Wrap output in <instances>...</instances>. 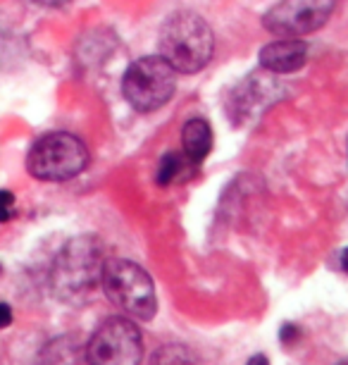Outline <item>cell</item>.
<instances>
[{
    "label": "cell",
    "mask_w": 348,
    "mask_h": 365,
    "mask_svg": "<svg viewBox=\"0 0 348 365\" xmlns=\"http://www.w3.org/2000/svg\"><path fill=\"white\" fill-rule=\"evenodd\" d=\"M246 365H270V363H268V358H265V356H253Z\"/></svg>",
    "instance_id": "9a60e30c"
},
{
    "label": "cell",
    "mask_w": 348,
    "mask_h": 365,
    "mask_svg": "<svg viewBox=\"0 0 348 365\" xmlns=\"http://www.w3.org/2000/svg\"><path fill=\"white\" fill-rule=\"evenodd\" d=\"M100 284H103V292L112 301V306H117L122 313L132 315L136 320H151L158 311L151 274L132 260H105Z\"/></svg>",
    "instance_id": "3957f363"
},
{
    "label": "cell",
    "mask_w": 348,
    "mask_h": 365,
    "mask_svg": "<svg viewBox=\"0 0 348 365\" xmlns=\"http://www.w3.org/2000/svg\"><path fill=\"white\" fill-rule=\"evenodd\" d=\"M334 5L337 0H282L263 17V24L279 38H298L325 26Z\"/></svg>",
    "instance_id": "52a82bcc"
},
{
    "label": "cell",
    "mask_w": 348,
    "mask_h": 365,
    "mask_svg": "<svg viewBox=\"0 0 348 365\" xmlns=\"http://www.w3.org/2000/svg\"><path fill=\"white\" fill-rule=\"evenodd\" d=\"M88 365H141L139 327L127 318H110L93 332L86 349Z\"/></svg>",
    "instance_id": "8992f818"
},
{
    "label": "cell",
    "mask_w": 348,
    "mask_h": 365,
    "mask_svg": "<svg viewBox=\"0 0 348 365\" xmlns=\"http://www.w3.org/2000/svg\"><path fill=\"white\" fill-rule=\"evenodd\" d=\"M181 143L186 160L191 165H201L210 155V150H213V129L201 117L189 120L181 129Z\"/></svg>",
    "instance_id": "9c48e42d"
},
{
    "label": "cell",
    "mask_w": 348,
    "mask_h": 365,
    "mask_svg": "<svg viewBox=\"0 0 348 365\" xmlns=\"http://www.w3.org/2000/svg\"><path fill=\"white\" fill-rule=\"evenodd\" d=\"M158 43L160 58L181 74L201 72L215 51V36L208 22L191 10H179L165 19Z\"/></svg>",
    "instance_id": "7a4b0ae2"
},
{
    "label": "cell",
    "mask_w": 348,
    "mask_h": 365,
    "mask_svg": "<svg viewBox=\"0 0 348 365\" xmlns=\"http://www.w3.org/2000/svg\"><path fill=\"white\" fill-rule=\"evenodd\" d=\"M176 72L160 55H148L129 65L122 79V91L129 106L139 113H153L174 96Z\"/></svg>",
    "instance_id": "5b68a950"
},
{
    "label": "cell",
    "mask_w": 348,
    "mask_h": 365,
    "mask_svg": "<svg viewBox=\"0 0 348 365\" xmlns=\"http://www.w3.org/2000/svg\"><path fill=\"white\" fill-rule=\"evenodd\" d=\"M151 365H201L198 356L181 344H167L158 349L151 358Z\"/></svg>",
    "instance_id": "30bf717a"
},
{
    "label": "cell",
    "mask_w": 348,
    "mask_h": 365,
    "mask_svg": "<svg viewBox=\"0 0 348 365\" xmlns=\"http://www.w3.org/2000/svg\"><path fill=\"white\" fill-rule=\"evenodd\" d=\"M308 60V43L301 38H279L263 46L260 65L263 70L275 74H291L298 72Z\"/></svg>",
    "instance_id": "ba28073f"
},
{
    "label": "cell",
    "mask_w": 348,
    "mask_h": 365,
    "mask_svg": "<svg viewBox=\"0 0 348 365\" xmlns=\"http://www.w3.org/2000/svg\"><path fill=\"white\" fill-rule=\"evenodd\" d=\"M88 165V150L84 141L67 132L46 134L33 143L26 155V168L43 182H65L77 177Z\"/></svg>",
    "instance_id": "277c9868"
},
{
    "label": "cell",
    "mask_w": 348,
    "mask_h": 365,
    "mask_svg": "<svg viewBox=\"0 0 348 365\" xmlns=\"http://www.w3.org/2000/svg\"><path fill=\"white\" fill-rule=\"evenodd\" d=\"M12 325V308L8 303H0V329Z\"/></svg>",
    "instance_id": "4fadbf2b"
},
{
    "label": "cell",
    "mask_w": 348,
    "mask_h": 365,
    "mask_svg": "<svg viewBox=\"0 0 348 365\" xmlns=\"http://www.w3.org/2000/svg\"><path fill=\"white\" fill-rule=\"evenodd\" d=\"M186 155L181 153H165L162 155V160L158 165V172H155V184H160V187H167V184H172L176 177L184 172V165H186Z\"/></svg>",
    "instance_id": "8fae6325"
},
{
    "label": "cell",
    "mask_w": 348,
    "mask_h": 365,
    "mask_svg": "<svg viewBox=\"0 0 348 365\" xmlns=\"http://www.w3.org/2000/svg\"><path fill=\"white\" fill-rule=\"evenodd\" d=\"M12 217H15V194L0 191V222H8Z\"/></svg>",
    "instance_id": "7c38bea8"
},
{
    "label": "cell",
    "mask_w": 348,
    "mask_h": 365,
    "mask_svg": "<svg viewBox=\"0 0 348 365\" xmlns=\"http://www.w3.org/2000/svg\"><path fill=\"white\" fill-rule=\"evenodd\" d=\"M31 3L43 5V8H63V5H67L70 0H31Z\"/></svg>",
    "instance_id": "5bb4252c"
},
{
    "label": "cell",
    "mask_w": 348,
    "mask_h": 365,
    "mask_svg": "<svg viewBox=\"0 0 348 365\" xmlns=\"http://www.w3.org/2000/svg\"><path fill=\"white\" fill-rule=\"evenodd\" d=\"M339 365H348V363H339Z\"/></svg>",
    "instance_id": "2e32d148"
},
{
    "label": "cell",
    "mask_w": 348,
    "mask_h": 365,
    "mask_svg": "<svg viewBox=\"0 0 348 365\" xmlns=\"http://www.w3.org/2000/svg\"><path fill=\"white\" fill-rule=\"evenodd\" d=\"M103 249L93 237H74L58 253L51 272L53 294L65 303H84L100 287Z\"/></svg>",
    "instance_id": "6da1fadb"
}]
</instances>
